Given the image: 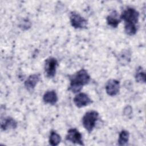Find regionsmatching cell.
<instances>
[{"instance_id": "cell-11", "label": "cell", "mask_w": 146, "mask_h": 146, "mask_svg": "<svg viewBox=\"0 0 146 146\" xmlns=\"http://www.w3.org/2000/svg\"><path fill=\"white\" fill-rule=\"evenodd\" d=\"M58 98L57 94L54 90H50L46 91L43 96V100L45 103L54 105L58 102Z\"/></svg>"}, {"instance_id": "cell-15", "label": "cell", "mask_w": 146, "mask_h": 146, "mask_svg": "<svg viewBox=\"0 0 146 146\" xmlns=\"http://www.w3.org/2000/svg\"><path fill=\"white\" fill-rule=\"evenodd\" d=\"M135 79L136 82L139 83L145 82V74L141 67H139L137 69V71L135 75Z\"/></svg>"}, {"instance_id": "cell-8", "label": "cell", "mask_w": 146, "mask_h": 146, "mask_svg": "<svg viewBox=\"0 0 146 146\" xmlns=\"http://www.w3.org/2000/svg\"><path fill=\"white\" fill-rule=\"evenodd\" d=\"M74 102L76 107L82 108L92 103V101L88 95L85 93L80 92L74 97Z\"/></svg>"}, {"instance_id": "cell-4", "label": "cell", "mask_w": 146, "mask_h": 146, "mask_svg": "<svg viewBox=\"0 0 146 146\" xmlns=\"http://www.w3.org/2000/svg\"><path fill=\"white\" fill-rule=\"evenodd\" d=\"M71 26L75 29H85L87 26V21L76 11H71L70 14Z\"/></svg>"}, {"instance_id": "cell-1", "label": "cell", "mask_w": 146, "mask_h": 146, "mask_svg": "<svg viewBox=\"0 0 146 146\" xmlns=\"http://www.w3.org/2000/svg\"><path fill=\"white\" fill-rule=\"evenodd\" d=\"M139 18V13L133 7H127L120 15L121 20L124 21V30L129 35H135L137 30V23Z\"/></svg>"}, {"instance_id": "cell-9", "label": "cell", "mask_w": 146, "mask_h": 146, "mask_svg": "<svg viewBox=\"0 0 146 146\" xmlns=\"http://www.w3.org/2000/svg\"><path fill=\"white\" fill-rule=\"evenodd\" d=\"M40 80L39 74H33L30 75L25 82V87L29 91H33Z\"/></svg>"}, {"instance_id": "cell-6", "label": "cell", "mask_w": 146, "mask_h": 146, "mask_svg": "<svg viewBox=\"0 0 146 146\" xmlns=\"http://www.w3.org/2000/svg\"><path fill=\"white\" fill-rule=\"evenodd\" d=\"M66 139L74 144H78L81 145H84L82 140V135L76 128H71L68 131L66 136Z\"/></svg>"}, {"instance_id": "cell-3", "label": "cell", "mask_w": 146, "mask_h": 146, "mask_svg": "<svg viewBox=\"0 0 146 146\" xmlns=\"http://www.w3.org/2000/svg\"><path fill=\"white\" fill-rule=\"evenodd\" d=\"M99 117V113L94 110L87 112L82 118V124L85 129L89 132L94 129L96 122Z\"/></svg>"}, {"instance_id": "cell-5", "label": "cell", "mask_w": 146, "mask_h": 146, "mask_svg": "<svg viewBox=\"0 0 146 146\" xmlns=\"http://www.w3.org/2000/svg\"><path fill=\"white\" fill-rule=\"evenodd\" d=\"M58 66V61L55 58L49 57L46 60L44 63V71L48 78H52L55 76Z\"/></svg>"}, {"instance_id": "cell-13", "label": "cell", "mask_w": 146, "mask_h": 146, "mask_svg": "<svg viewBox=\"0 0 146 146\" xmlns=\"http://www.w3.org/2000/svg\"><path fill=\"white\" fill-rule=\"evenodd\" d=\"M60 141V136L55 131H51L49 137V144L52 146H55L58 145Z\"/></svg>"}, {"instance_id": "cell-10", "label": "cell", "mask_w": 146, "mask_h": 146, "mask_svg": "<svg viewBox=\"0 0 146 146\" xmlns=\"http://www.w3.org/2000/svg\"><path fill=\"white\" fill-rule=\"evenodd\" d=\"M121 21L120 15L116 10L112 11L107 17V24L113 28L117 27Z\"/></svg>"}, {"instance_id": "cell-2", "label": "cell", "mask_w": 146, "mask_h": 146, "mask_svg": "<svg viewBox=\"0 0 146 146\" xmlns=\"http://www.w3.org/2000/svg\"><path fill=\"white\" fill-rule=\"evenodd\" d=\"M90 80V76L86 70L82 68L75 74L70 76V86L68 90L74 93L79 92L83 86L88 83Z\"/></svg>"}, {"instance_id": "cell-14", "label": "cell", "mask_w": 146, "mask_h": 146, "mask_svg": "<svg viewBox=\"0 0 146 146\" xmlns=\"http://www.w3.org/2000/svg\"><path fill=\"white\" fill-rule=\"evenodd\" d=\"M129 132L126 130H122L119 136L117 144L119 145H125L129 140Z\"/></svg>"}, {"instance_id": "cell-12", "label": "cell", "mask_w": 146, "mask_h": 146, "mask_svg": "<svg viewBox=\"0 0 146 146\" xmlns=\"http://www.w3.org/2000/svg\"><path fill=\"white\" fill-rule=\"evenodd\" d=\"M1 129L6 131L9 129H14L17 127V123L11 117H6L1 121Z\"/></svg>"}, {"instance_id": "cell-7", "label": "cell", "mask_w": 146, "mask_h": 146, "mask_svg": "<svg viewBox=\"0 0 146 146\" xmlns=\"http://www.w3.org/2000/svg\"><path fill=\"white\" fill-rule=\"evenodd\" d=\"M105 88L108 95L111 96H115L119 92L120 82L116 79H110L107 82Z\"/></svg>"}]
</instances>
